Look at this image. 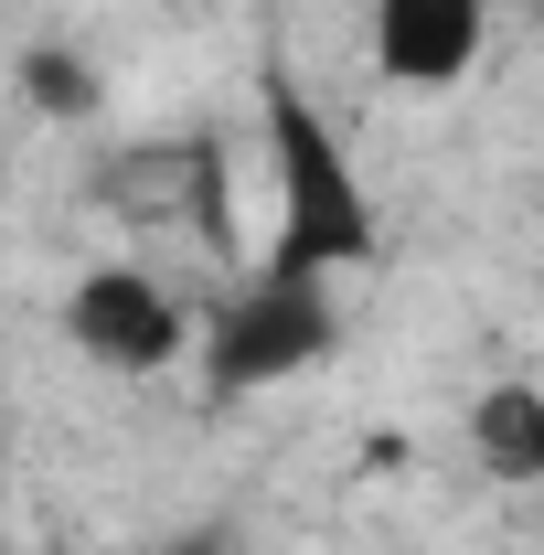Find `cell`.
Here are the masks:
<instances>
[{
	"instance_id": "obj_8",
	"label": "cell",
	"mask_w": 544,
	"mask_h": 555,
	"mask_svg": "<svg viewBox=\"0 0 544 555\" xmlns=\"http://www.w3.org/2000/svg\"><path fill=\"white\" fill-rule=\"evenodd\" d=\"M534 385H544V363H534Z\"/></svg>"
},
{
	"instance_id": "obj_5",
	"label": "cell",
	"mask_w": 544,
	"mask_h": 555,
	"mask_svg": "<svg viewBox=\"0 0 544 555\" xmlns=\"http://www.w3.org/2000/svg\"><path fill=\"white\" fill-rule=\"evenodd\" d=\"M470 460L502 491H544V385L534 374H502V385L470 396Z\"/></svg>"
},
{
	"instance_id": "obj_1",
	"label": "cell",
	"mask_w": 544,
	"mask_h": 555,
	"mask_svg": "<svg viewBox=\"0 0 544 555\" xmlns=\"http://www.w3.org/2000/svg\"><path fill=\"white\" fill-rule=\"evenodd\" d=\"M257 139H268V193H277V235L257 268L268 278H341L385 257V214L363 193V160L341 150V129L310 107V86L277 65H257Z\"/></svg>"
},
{
	"instance_id": "obj_3",
	"label": "cell",
	"mask_w": 544,
	"mask_h": 555,
	"mask_svg": "<svg viewBox=\"0 0 544 555\" xmlns=\"http://www.w3.org/2000/svg\"><path fill=\"white\" fill-rule=\"evenodd\" d=\"M65 343L96 363V374H171L193 352V310L171 299V278L129 268V257H96V268L65 288Z\"/></svg>"
},
{
	"instance_id": "obj_2",
	"label": "cell",
	"mask_w": 544,
	"mask_h": 555,
	"mask_svg": "<svg viewBox=\"0 0 544 555\" xmlns=\"http://www.w3.org/2000/svg\"><path fill=\"white\" fill-rule=\"evenodd\" d=\"M204 396L213 406H246V396H277L299 374H321L341 352V310H332V278H235L204 321Z\"/></svg>"
},
{
	"instance_id": "obj_6",
	"label": "cell",
	"mask_w": 544,
	"mask_h": 555,
	"mask_svg": "<svg viewBox=\"0 0 544 555\" xmlns=\"http://www.w3.org/2000/svg\"><path fill=\"white\" fill-rule=\"evenodd\" d=\"M22 96H33L43 118H86V107H96V75L75 65V54H33V65H22Z\"/></svg>"
},
{
	"instance_id": "obj_4",
	"label": "cell",
	"mask_w": 544,
	"mask_h": 555,
	"mask_svg": "<svg viewBox=\"0 0 544 555\" xmlns=\"http://www.w3.org/2000/svg\"><path fill=\"white\" fill-rule=\"evenodd\" d=\"M480 43H491V0H363V54L406 96L470 86Z\"/></svg>"
},
{
	"instance_id": "obj_7",
	"label": "cell",
	"mask_w": 544,
	"mask_h": 555,
	"mask_svg": "<svg viewBox=\"0 0 544 555\" xmlns=\"http://www.w3.org/2000/svg\"><path fill=\"white\" fill-rule=\"evenodd\" d=\"M150 555H235V545H224L213 524H193V534H160V545H150Z\"/></svg>"
}]
</instances>
